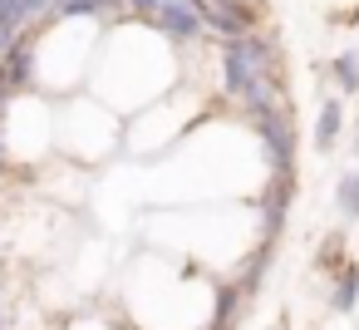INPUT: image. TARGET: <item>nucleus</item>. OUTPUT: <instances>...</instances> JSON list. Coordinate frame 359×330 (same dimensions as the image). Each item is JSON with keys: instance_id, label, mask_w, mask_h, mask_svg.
<instances>
[{"instance_id": "nucleus-1", "label": "nucleus", "mask_w": 359, "mask_h": 330, "mask_svg": "<svg viewBox=\"0 0 359 330\" xmlns=\"http://www.w3.org/2000/svg\"><path fill=\"white\" fill-rule=\"evenodd\" d=\"M222 79L226 94L246 104V114L276 109L280 99V50L266 35H241L222 45Z\"/></svg>"}, {"instance_id": "nucleus-2", "label": "nucleus", "mask_w": 359, "mask_h": 330, "mask_svg": "<svg viewBox=\"0 0 359 330\" xmlns=\"http://www.w3.org/2000/svg\"><path fill=\"white\" fill-rule=\"evenodd\" d=\"M187 6L197 11L202 30L222 35V45L226 40H241V35H256V20H261L251 0H187Z\"/></svg>"}, {"instance_id": "nucleus-3", "label": "nucleus", "mask_w": 359, "mask_h": 330, "mask_svg": "<svg viewBox=\"0 0 359 330\" xmlns=\"http://www.w3.org/2000/svg\"><path fill=\"white\" fill-rule=\"evenodd\" d=\"M251 128L261 133V148H266L271 168H276V173H295V133H290V119H285V109L276 104V109H261V114H251Z\"/></svg>"}, {"instance_id": "nucleus-4", "label": "nucleus", "mask_w": 359, "mask_h": 330, "mask_svg": "<svg viewBox=\"0 0 359 330\" xmlns=\"http://www.w3.org/2000/svg\"><path fill=\"white\" fill-rule=\"evenodd\" d=\"M290 192H295V178H290V173H276L271 192L261 197V227H266V242H276V237H280L285 212H290Z\"/></svg>"}, {"instance_id": "nucleus-5", "label": "nucleus", "mask_w": 359, "mask_h": 330, "mask_svg": "<svg viewBox=\"0 0 359 330\" xmlns=\"http://www.w3.org/2000/svg\"><path fill=\"white\" fill-rule=\"evenodd\" d=\"M153 20H158V30L172 35V40H192V35L202 30V20H197V11L187 6V0H158V6H153Z\"/></svg>"}, {"instance_id": "nucleus-6", "label": "nucleus", "mask_w": 359, "mask_h": 330, "mask_svg": "<svg viewBox=\"0 0 359 330\" xmlns=\"http://www.w3.org/2000/svg\"><path fill=\"white\" fill-rule=\"evenodd\" d=\"M354 301H359V266H339V276H334V286H330V305H334L339 315H349Z\"/></svg>"}, {"instance_id": "nucleus-7", "label": "nucleus", "mask_w": 359, "mask_h": 330, "mask_svg": "<svg viewBox=\"0 0 359 330\" xmlns=\"http://www.w3.org/2000/svg\"><path fill=\"white\" fill-rule=\"evenodd\" d=\"M339 124H344V109H339V99H330V104L320 109V119H315V148L330 153V143L339 138Z\"/></svg>"}, {"instance_id": "nucleus-8", "label": "nucleus", "mask_w": 359, "mask_h": 330, "mask_svg": "<svg viewBox=\"0 0 359 330\" xmlns=\"http://www.w3.org/2000/svg\"><path fill=\"white\" fill-rule=\"evenodd\" d=\"M241 305V286H217V310H212V330H231V315Z\"/></svg>"}, {"instance_id": "nucleus-9", "label": "nucleus", "mask_w": 359, "mask_h": 330, "mask_svg": "<svg viewBox=\"0 0 359 330\" xmlns=\"http://www.w3.org/2000/svg\"><path fill=\"white\" fill-rule=\"evenodd\" d=\"M334 197H339V212L354 222V217H359V173H344L339 187H334Z\"/></svg>"}, {"instance_id": "nucleus-10", "label": "nucleus", "mask_w": 359, "mask_h": 330, "mask_svg": "<svg viewBox=\"0 0 359 330\" xmlns=\"http://www.w3.org/2000/svg\"><path fill=\"white\" fill-rule=\"evenodd\" d=\"M266 266H271V242H261V251H256V256L246 261V276H241V296H246V291L256 296V281H261V271H266Z\"/></svg>"}, {"instance_id": "nucleus-11", "label": "nucleus", "mask_w": 359, "mask_h": 330, "mask_svg": "<svg viewBox=\"0 0 359 330\" xmlns=\"http://www.w3.org/2000/svg\"><path fill=\"white\" fill-rule=\"evenodd\" d=\"M334 79H339L344 89H359V50H349V55L334 60Z\"/></svg>"}, {"instance_id": "nucleus-12", "label": "nucleus", "mask_w": 359, "mask_h": 330, "mask_svg": "<svg viewBox=\"0 0 359 330\" xmlns=\"http://www.w3.org/2000/svg\"><path fill=\"white\" fill-rule=\"evenodd\" d=\"M0 330H6V286H0Z\"/></svg>"}]
</instances>
